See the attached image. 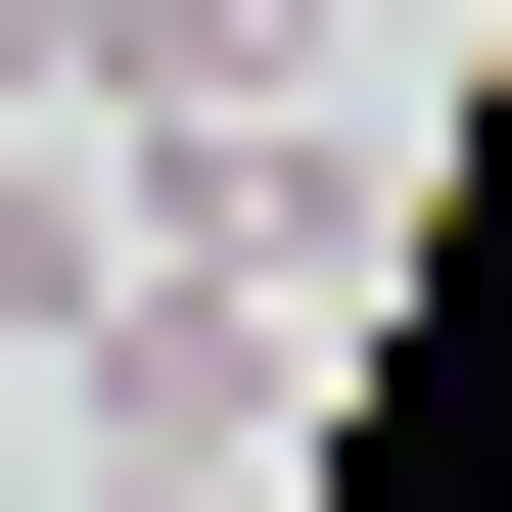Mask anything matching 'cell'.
Listing matches in <instances>:
<instances>
[{
	"mask_svg": "<svg viewBox=\"0 0 512 512\" xmlns=\"http://www.w3.org/2000/svg\"><path fill=\"white\" fill-rule=\"evenodd\" d=\"M94 280H140V233H94V140H0V373H94Z\"/></svg>",
	"mask_w": 512,
	"mask_h": 512,
	"instance_id": "obj_1",
	"label": "cell"
}]
</instances>
